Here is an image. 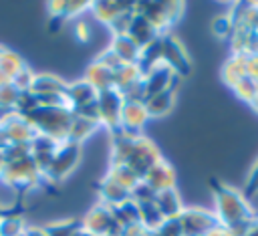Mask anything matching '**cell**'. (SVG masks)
I'll return each instance as SVG.
<instances>
[{
  "label": "cell",
  "instance_id": "obj_1",
  "mask_svg": "<svg viewBox=\"0 0 258 236\" xmlns=\"http://www.w3.org/2000/svg\"><path fill=\"white\" fill-rule=\"evenodd\" d=\"M210 184H212L214 200H216L214 214H216L220 226H224L232 236H244L256 218L248 200L242 196V192H238L218 180H212Z\"/></svg>",
  "mask_w": 258,
  "mask_h": 236
},
{
  "label": "cell",
  "instance_id": "obj_2",
  "mask_svg": "<svg viewBox=\"0 0 258 236\" xmlns=\"http://www.w3.org/2000/svg\"><path fill=\"white\" fill-rule=\"evenodd\" d=\"M183 10V4L179 2H137L135 12L145 16L161 34L179 18Z\"/></svg>",
  "mask_w": 258,
  "mask_h": 236
},
{
  "label": "cell",
  "instance_id": "obj_3",
  "mask_svg": "<svg viewBox=\"0 0 258 236\" xmlns=\"http://www.w3.org/2000/svg\"><path fill=\"white\" fill-rule=\"evenodd\" d=\"M79 157H81L79 143H73V141L60 143L58 149L54 151V155L50 157L48 165L42 169L44 182H56V180L64 178L67 173H71L75 169V165L79 163Z\"/></svg>",
  "mask_w": 258,
  "mask_h": 236
},
{
  "label": "cell",
  "instance_id": "obj_4",
  "mask_svg": "<svg viewBox=\"0 0 258 236\" xmlns=\"http://www.w3.org/2000/svg\"><path fill=\"white\" fill-rule=\"evenodd\" d=\"M175 220L179 224L181 236H206L208 232L220 226L214 212L200 210V208H183Z\"/></svg>",
  "mask_w": 258,
  "mask_h": 236
},
{
  "label": "cell",
  "instance_id": "obj_5",
  "mask_svg": "<svg viewBox=\"0 0 258 236\" xmlns=\"http://www.w3.org/2000/svg\"><path fill=\"white\" fill-rule=\"evenodd\" d=\"M125 105V97L117 89H107L97 93V109H99V125L109 129H117L121 125V111Z\"/></svg>",
  "mask_w": 258,
  "mask_h": 236
},
{
  "label": "cell",
  "instance_id": "obj_6",
  "mask_svg": "<svg viewBox=\"0 0 258 236\" xmlns=\"http://www.w3.org/2000/svg\"><path fill=\"white\" fill-rule=\"evenodd\" d=\"M161 63L167 65L179 79L185 77L191 69L189 58L183 50V46L171 36V34H161Z\"/></svg>",
  "mask_w": 258,
  "mask_h": 236
},
{
  "label": "cell",
  "instance_id": "obj_7",
  "mask_svg": "<svg viewBox=\"0 0 258 236\" xmlns=\"http://www.w3.org/2000/svg\"><path fill=\"white\" fill-rule=\"evenodd\" d=\"M64 99H67L69 109L75 111L79 107H85V105L93 103L97 99V89L87 79H81V81H75V83H67Z\"/></svg>",
  "mask_w": 258,
  "mask_h": 236
},
{
  "label": "cell",
  "instance_id": "obj_8",
  "mask_svg": "<svg viewBox=\"0 0 258 236\" xmlns=\"http://www.w3.org/2000/svg\"><path fill=\"white\" fill-rule=\"evenodd\" d=\"M125 34L131 36L141 48H145V46L151 44L157 36H161V32H159L145 16H141V14H137V12H133L131 22H129V28H127Z\"/></svg>",
  "mask_w": 258,
  "mask_h": 236
},
{
  "label": "cell",
  "instance_id": "obj_9",
  "mask_svg": "<svg viewBox=\"0 0 258 236\" xmlns=\"http://www.w3.org/2000/svg\"><path fill=\"white\" fill-rule=\"evenodd\" d=\"M143 182L153 190V192H163V190H171L175 188V175H173V169L167 161L159 159L149 171L147 175L143 178Z\"/></svg>",
  "mask_w": 258,
  "mask_h": 236
},
{
  "label": "cell",
  "instance_id": "obj_10",
  "mask_svg": "<svg viewBox=\"0 0 258 236\" xmlns=\"http://www.w3.org/2000/svg\"><path fill=\"white\" fill-rule=\"evenodd\" d=\"M173 103H175V87L147 97L143 101V107H145L147 117H161V115H167L173 109Z\"/></svg>",
  "mask_w": 258,
  "mask_h": 236
},
{
  "label": "cell",
  "instance_id": "obj_11",
  "mask_svg": "<svg viewBox=\"0 0 258 236\" xmlns=\"http://www.w3.org/2000/svg\"><path fill=\"white\" fill-rule=\"evenodd\" d=\"M125 65H137L141 56V46L127 34H117L113 36V42L109 46Z\"/></svg>",
  "mask_w": 258,
  "mask_h": 236
},
{
  "label": "cell",
  "instance_id": "obj_12",
  "mask_svg": "<svg viewBox=\"0 0 258 236\" xmlns=\"http://www.w3.org/2000/svg\"><path fill=\"white\" fill-rule=\"evenodd\" d=\"M101 198H103V204L113 208V206H119L123 204L125 200L131 198V192L127 188H123L117 180H113L111 175H107L103 182H101Z\"/></svg>",
  "mask_w": 258,
  "mask_h": 236
},
{
  "label": "cell",
  "instance_id": "obj_13",
  "mask_svg": "<svg viewBox=\"0 0 258 236\" xmlns=\"http://www.w3.org/2000/svg\"><path fill=\"white\" fill-rule=\"evenodd\" d=\"M155 206H157V210L161 212L163 220H175V218L181 214V210H183L181 200H179L175 188L159 192V194L155 196Z\"/></svg>",
  "mask_w": 258,
  "mask_h": 236
},
{
  "label": "cell",
  "instance_id": "obj_14",
  "mask_svg": "<svg viewBox=\"0 0 258 236\" xmlns=\"http://www.w3.org/2000/svg\"><path fill=\"white\" fill-rule=\"evenodd\" d=\"M91 8L95 12V18H99L103 24H111L117 16L131 12L135 4H125V2H91Z\"/></svg>",
  "mask_w": 258,
  "mask_h": 236
},
{
  "label": "cell",
  "instance_id": "obj_15",
  "mask_svg": "<svg viewBox=\"0 0 258 236\" xmlns=\"http://www.w3.org/2000/svg\"><path fill=\"white\" fill-rule=\"evenodd\" d=\"M28 91L34 95H64L67 83L54 75H36L32 77V85Z\"/></svg>",
  "mask_w": 258,
  "mask_h": 236
},
{
  "label": "cell",
  "instance_id": "obj_16",
  "mask_svg": "<svg viewBox=\"0 0 258 236\" xmlns=\"http://www.w3.org/2000/svg\"><path fill=\"white\" fill-rule=\"evenodd\" d=\"M97 127H99V123H97V121H91V119H85V117L73 115L67 141H73V143H79V145H81V141H85V139H87V137H89Z\"/></svg>",
  "mask_w": 258,
  "mask_h": 236
},
{
  "label": "cell",
  "instance_id": "obj_17",
  "mask_svg": "<svg viewBox=\"0 0 258 236\" xmlns=\"http://www.w3.org/2000/svg\"><path fill=\"white\" fill-rule=\"evenodd\" d=\"M81 222L79 220H67V222H52L48 226H44L46 236H75L81 230Z\"/></svg>",
  "mask_w": 258,
  "mask_h": 236
},
{
  "label": "cell",
  "instance_id": "obj_18",
  "mask_svg": "<svg viewBox=\"0 0 258 236\" xmlns=\"http://www.w3.org/2000/svg\"><path fill=\"white\" fill-rule=\"evenodd\" d=\"M256 194H258V161L254 163V167H252V171H250V175H248V180L244 184V190H242V196L246 200L256 196Z\"/></svg>",
  "mask_w": 258,
  "mask_h": 236
},
{
  "label": "cell",
  "instance_id": "obj_19",
  "mask_svg": "<svg viewBox=\"0 0 258 236\" xmlns=\"http://www.w3.org/2000/svg\"><path fill=\"white\" fill-rule=\"evenodd\" d=\"M214 32H216L218 36H228V34H232V32H234V26H232L230 16H222V18L214 20Z\"/></svg>",
  "mask_w": 258,
  "mask_h": 236
},
{
  "label": "cell",
  "instance_id": "obj_20",
  "mask_svg": "<svg viewBox=\"0 0 258 236\" xmlns=\"http://www.w3.org/2000/svg\"><path fill=\"white\" fill-rule=\"evenodd\" d=\"M206 236H232V234H230V232H228L224 226H218V228H214L212 232H208Z\"/></svg>",
  "mask_w": 258,
  "mask_h": 236
},
{
  "label": "cell",
  "instance_id": "obj_21",
  "mask_svg": "<svg viewBox=\"0 0 258 236\" xmlns=\"http://www.w3.org/2000/svg\"><path fill=\"white\" fill-rule=\"evenodd\" d=\"M244 236H258V216L254 218V222L250 224V228L246 230V234Z\"/></svg>",
  "mask_w": 258,
  "mask_h": 236
},
{
  "label": "cell",
  "instance_id": "obj_22",
  "mask_svg": "<svg viewBox=\"0 0 258 236\" xmlns=\"http://www.w3.org/2000/svg\"><path fill=\"white\" fill-rule=\"evenodd\" d=\"M0 52H2V46H0Z\"/></svg>",
  "mask_w": 258,
  "mask_h": 236
}]
</instances>
